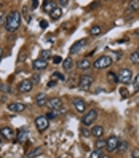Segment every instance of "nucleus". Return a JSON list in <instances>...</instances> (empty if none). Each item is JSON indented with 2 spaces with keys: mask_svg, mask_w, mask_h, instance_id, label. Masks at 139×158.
<instances>
[{
  "mask_svg": "<svg viewBox=\"0 0 139 158\" xmlns=\"http://www.w3.org/2000/svg\"><path fill=\"white\" fill-rule=\"evenodd\" d=\"M94 69H106L109 66H112V57L110 56H101V57H96V61H94Z\"/></svg>",
  "mask_w": 139,
  "mask_h": 158,
  "instance_id": "nucleus-2",
  "label": "nucleus"
},
{
  "mask_svg": "<svg viewBox=\"0 0 139 158\" xmlns=\"http://www.w3.org/2000/svg\"><path fill=\"white\" fill-rule=\"evenodd\" d=\"M0 134H2L5 139H8V141H11V139H15V138H16L15 133H13V129H11V128H8V126H3L2 129H0Z\"/></svg>",
  "mask_w": 139,
  "mask_h": 158,
  "instance_id": "nucleus-14",
  "label": "nucleus"
},
{
  "mask_svg": "<svg viewBox=\"0 0 139 158\" xmlns=\"http://www.w3.org/2000/svg\"><path fill=\"white\" fill-rule=\"evenodd\" d=\"M32 88H34L32 80H23L18 85V91L19 93H29V91H32Z\"/></svg>",
  "mask_w": 139,
  "mask_h": 158,
  "instance_id": "nucleus-10",
  "label": "nucleus"
},
{
  "mask_svg": "<svg viewBox=\"0 0 139 158\" xmlns=\"http://www.w3.org/2000/svg\"><path fill=\"white\" fill-rule=\"evenodd\" d=\"M77 67L82 70H88L91 67V62H90V57H82V59L77 62Z\"/></svg>",
  "mask_w": 139,
  "mask_h": 158,
  "instance_id": "nucleus-15",
  "label": "nucleus"
},
{
  "mask_svg": "<svg viewBox=\"0 0 139 158\" xmlns=\"http://www.w3.org/2000/svg\"><path fill=\"white\" fill-rule=\"evenodd\" d=\"M72 105H74V109L77 110L79 113H85V110H86V104H85V101L80 99V97L72 99Z\"/></svg>",
  "mask_w": 139,
  "mask_h": 158,
  "instance_id": "nucleus-9",
  "label": "nucleus"
},
{
  "mask_svg": "<svg viewBox=\"0 0 139 158\" xmlns=\"http://www.w3.org/2000/svg\"><path fill=\"white\" fill-rule=\"evenodd\" d=\"M101 32H102V29L99 26H93L91 29H90V35H94V37H96V35H99Z\"/></svg>",
  "mask_w": 139,
  "mask_h": 158,
  "instance_id": "nucleus-24",
  "label": "nucleus"
},
{
  "mask_svg": "<svg viewBox=\"0 0 139 158\" xmlns=\"http://www.w3.org/2000/svg\"><path fill=\"white\" fill-rule=\"evenodd\" d=\"M69 2H67V0H61V2H58V5H59V8L62 10V6H66Z\"/></svg>",
  "mask_w": 139,
  "mask_h": 158,
  "instance_id": "nucleus-39",
  "label": "nucleus"
},
{
  "mask_svg": "<svg viewBox=\"0 0 139 158\" xmlns=\"http://www.w3.org/2000/svg\"><path fill=\"white\" fill-rule=\"evenodd\" d=\"M101 158H110V156H109V155H102Z\"/></svg>",
  "mask_w": 139,
  "mask_h": 158,
  "instance_id": "nucleus-44",
  "label": "nucleus"
},
{
  "mask_svg": "<svg viewBox=\"0 0 139 158\" xmlns=\"http://www.w3.org/2000/svg\"><path fill=\"white\" fill-rule=\"evenodd\" d=\"M136 35H139V31H136Z\"/></svg>",
  "mask_w": 139,
  "mask_h": 158,
  "instance_id": "nucleus-45",
  "label": "nucleus"
},
{
  "mask_svg": "<svg viewBox=\"0 0 139 158\" xmlns=\"http://www.w3.org/2000/svg\"><path fill=\"white\" fill-rule=\"evenodd\" d=\"M96 118H98V110H94V109H90V112H86L85 115H83V126H90V125H93Z\"/></svg>",
  "mask_w": 139,
  "mask_h": 158,
  "instance_id": "nucleus-4",
  "label": "nucleus"
},
{
  "mask_svg": "<svg viewBox=\"0 0 139 158\" xmlns=\"http://www.w3.org/2000/svg\"><path fill=\"white\" fill-rule=\"evenodd\" d=\"M94 147H96V150H102V149H106V141H104L102 138L96 139V142H94Z\"/></svg>",
  "mask_w": 139,
  "mask_h": 158,
  "instance_id": "nucleus-23",
  "label": "nucleus"
},
{
  "mask_svg": "<svg viewBox=\"0 0 139 158\" xmlns=\"http://www.w3.org/2000/svg\"><path fill=\"white\" fill-rule=\"evenodd\" d=\"M56 85H58V83H56V80H54V78H50V80H48V83H46L48 88H54Z\"/></svg>",
  "mask_w": 139,
  "mask_h": 158,
  "instance_id": "nucleus-34",
  "label": "nucleus"
},
{
  "mask_svg": "<svg viewBox=\"0 0 139 158\" xmlns=\"http://www.w3.org/2000/svg\"><path fill=\"white\" fill-rule=\"evenodd\" d=\"M8 110L13 112V113H21V112H24L26 110V105L23 102H11L8 105Z\"/></svg>",
  "mask_w": 139,
  "mask_h": 158,
  "instance_id": "nucleus-11",
  "label": "nucleus"
},
{
  "mask_svg": "<svg viewBox=\"0 0 139 158\" xmlns=\"http://www.w3.org/2000/svg\"><path fill=\"white\" fill-rule=\"evenodd\" d=\"M56 2H51V0H45L43 2V10L46 11V13H51L54 8H56Z\"/></svg>",
  "mask_w": 139,
  "mask_h": 158,
  "instance_id": "nucleus-18",
  "label": "nucleus"
},
{
  "mask_svg": "<svg viewBox=\"0 0 139 158\" xmlns=\"http://www.w3.org/2000/svg\"><path fill=\"white\" fill-rule=\"evenodd\" d=\"M91 134L94 136L96 139H99V138H102V134H104V128H102V126H99V125H96V126H93V128H91Z\"/></svg>",
  "mask_w": 139,
  "mask_h": 158,
  "instance_id": "nucleus-17",
  "label": "nucleus"
},
{
  "mask_svg": "<svg viewBox=\"0 0 139 158\" xmlns=\"http://www.w3.org/2000/svg\"><path fill=\"white\" fill-rule=\"evenodd\" d=\"M102 153H101V150H94V152H91V155H90V158H101Z\"/></svg>",
  "mask_w": 139,
  "mask_h": 158,
  "instance_id": "nucleus-33",
  "label": "nucleus"
},
{
  "mask_svg": "<svg viewBox=\"0 0 139 158\" xmlns=\"http://www.w3.org/2000/svg\"><path fill=\"white\" fill-rule=\"evenodd\" d=\"M40 57H42V59H50V57H51V51H48V50H43V51H42L40 53Z\"/></svg>",
  "mask_w": 139,
  "mask_h": 158,
  "instance_id": "nucleus-30",
  "label": "nucleus"
},
{
  "mask_svg": "<svg viewBox=\"0 0 139 158\" xmlns=\"http://www.w3.org/2000/svg\"><path fill=\"white\" fill-rule=\"evenodd\" d=\"M53 62L54 64H62V57L61 56H53Z\"/></svg>",
  "mask_w": 139,
  "mask_h": 158,
  "instance_id": "nucleus-35",
  "label": "nucleus"
},
{
  "mask_svg": "<svg viewBox=\"0 0 139 158\" xmlns=\"http://www.w3.org/2000/svg\"><path fill=\"white\" fill-rule=\"evenodd\" d=\"M86 45V39H82V40H79V42H75L74 45L71 46V50H69V51H71V54H75L77 51H80V50L83 48Z\"/></svg>",
  "mask_w": 139,
  "mask_h": 158,
  "instance_id": "nucleus-13",
  "label": "nucleus"
},
{
  "mask_svg": "<svg viewBox=\"0 0 139 158\" xmlns=\"http://www.w3.org/2000/svg\"><path fill=\"white\" fill-rule=\"evenodd\" d=\"M2 56H3V50L0 48V61H2Z\"/></svg>",
  "mask_w": 139,
  "mask_h": 158,
  "instance_id": "nucleus-43",
  "label": "nucleus"
},
{
  "mask_svg": "<svg viewBox=\"0 0 139 158\" xmlns=\"http://www.w3.org/2000/svg\"><path fill=\"white\" fill-rule=\"evenodd\" d=\"M137 53H139V48H137Z\"/></svg>",
  "mask_w": 139,
  "mask_h": 158,
  "instance_id": "nucleus-46",
  "label": "nucleus"
},
{
  "mask_svg": "<svg viewBox=\"0 0 139 158\" xmlns=\"http://www.w3.org/2000/svg\"><path fill=\"white\" fill-rule=\"evenodd\" d=\"M35 126H37L38 131H45V129H48V126H50V121H48V118L45 115H42V117L35 118Z\"/></svg>",
  "mask_w": 139,
  "mask_h": 158,
  "instance_id": "nucleus-8",
  "label": "nucleus"
},
{
  "mask_svg": "<svg viewBox=\"0 0 139 158\" xmlns=\"http://www.w3.org/2000/svg\"><path fill=\"white\" fill-rule=\"evenodd\" d=\"M126 149H128V142L120 141V144H119V149H117V152H125Z\"/></svg>",
  "mask_w": 139,
  "mask_h": 158,
  "instance_id": "nucleus-28",
  "label": "nucleus"
},
{
  "mask_svg": "<svg viewBox=\"0 0 139 158\" xmlns=\"http://www.w3.org/2000/svg\"><path fill=\"white\" fill-rule=\"evenodd\" d=\"M40 27H42V29H46V27H48V23H46V21H40Z\"/></svg>",
  "mask_w": 139,
  "mask_h": 158,
  "instance_id": "nucleus-40",
  "label": "nucleus"
},
{
  "mask_svg": "<svg viewBox=\"0 0 139 158\" xmlns=\"http://www.w3.org/2000/svg\"><path fill=\"white\" fill-rule=\"evenodd\" d=\"M93 82H94V78L91 75H82L79 80V88L83 91H90V88L93 86Z\"/></svg>",
  "mask_w": 139,
  "mask_h": 158,
  "instance_id": "nucleus-3",
  "label": "nucleus"
},
{
  "mask_svg": "<svg viewBox=\"0 0 139 158\" xmlns=\"http://www.w3.org/2000/svg\"><path fill=\"white\" fill-rule=\"evenodd\" d=\"M119 80H120L123 85L131 83V80H133V72H131L130 69H122V70H120V75H119Z\"/></svg>",
  "mask_w": 139,
  "mask_h": 158,
  "instance_id": "nucleus-7",
  "label": "nucleus"
},
{
  "mask_svg": "<svg viewBox=\"0 0 139 158\" xmlns=\"http://www.w3.org/2000/svg\"><path fill=\"white\" fill-rule=\"evenodd\" d=\"M2 91H5V93H6V91H10V86L6 85V83H3V85H2Z\"/></svg>",
  "mask_w": 139,
  "mask_h": 158,
  "instance_id": "nucleus-41",
  "label": "nucleus"
},
{
  "mask_svg": "<svg viewBox=\"0 0 139 158\" xmlns=\"http://www.w3.org/2000/svg\"><path fill=\"white\" fill-rule=\"evenodd\" d=\"M40 82V75L38 74H34V77H32V83H38Z\"/></svg>",
  "mask_w": 139,
  "mask_h": 158,
  "instance_id": "nucleus-36",
  "label": "nucleus"
},
{
  "mask_svg": "<svg viewBox=\"0 0 139 158\" xmlns=\"http://www.w3.org/2000/svg\"><path fill=\"white\" fill-rule=\"evenodd\" d=\"M40 153H42V149H38V147H37V149L31 150L29 153H26V156H27V158H32V156H37V155H40Z\"/></svg>",
  "mask_w": 139,
  "mask_h": 158,
  "instance_id": "nucleus-26",
  "label": "nucleus"
},
{
  "mask_svg": "<svg viewBox=\"0 0 139 158\" xmlns=\"http://www.w3.org/2000/svg\"><path fill=\"white\" fill-rule=\"evenodd\" d=\"M32 10H35V8H38V2H32V6H31Z\"/></svg>",
  "mask_w": 139,
  "mask_h": 158,
  "instance_id": "nucleus-42",
  "label": "nucleus"
},
{
  "mask_svg": "<svg viewBox=\"0 0 139 158\" xmlns=\"http://www.w3.org/2000/svg\"><path fill=\"white\" fill-rule=\"evenodd\" d=\"M45 117L48 118V121H50V120H53V118H56V117H58V112H53V110H50V112H48V113L45 115Z\"/></svg>",
  "mask_w": 139,
  "mask_h": 158,
  "instance_id": "nucleus-31",
  "label": "nucleus"
},
{
  "mask_svg": "<svg viewBox=\"0 0 139 158\" xmlns=\"http://www.w3.org/2000/svg\"><path fill=\"white\" fill-rule=\"evenodd\" d=\"M27 139H29V133H27L26 129H19L18 134H16V141L21 142V144H24Z\"/></svg>",
  "mask_w": 139,
  "mask_h": 158,
  "instance_id": "nucleus-16",
  "label": "nucleus"
},
{
  "mask_svg": "<svg viewBox=\"0 0 139 158\" xmlns=\"http://www.w3.org/2000/svg\"><path fill=\"white\" fill-rule=\"evenodd\" d=\"M130 59H131V62H133V64H139V53H137V51H134V53H131V56H130Z\"/></svg>",
  "mask_w": 139,
  "mask_h": 158,
  "instance_id": "nucleus-29",
  "label": "nucleus"
},
{
  "mask_svg": "<svg viewBox=\"0 0 139 158\" xmlns=\"http://www.w3.org/2000/svg\"><path fill=\"white\" fill-rule=\"evenodd\" d=\"M32 67H34V70H43V69L48 67V61L38 57V59H35V61L32 62Z\"/></svg>",
  "mask_w": 139,
  "mask_h": 158,
  "instance_id": "nucleus-12",
  "label": "nucleus"
},
{
  "mask_svg": "<svg viewBox=\"0 0 139 158\" xmlns=\"http://www.w3.org/2000/svg\"><path fill=\"white\" fill-rule=\"evenodd\" d=\"M46 105H48V109H50V110L59 112L62 109V101H61V97H51V99H48Z\"/></svg>",
  "mask_w": 139,
  "mask_h": 158,
  "instance_id": "nucleus-6",
  "label": "nucleus"
},
{
  "mask_svg": "<svg viewBox=\"0 0 139 158\" xmlns=\"http://www.w3.org/2000/svg\"><path fill=\"white\" fill-rule=\"evenodd\" d=\"M136 10H139V0H133V2L128 3L126 13H133V11H136Z\"/></svg>",
  "mask_w": 139,
  "mask_h": 158,
  "instance_id": "nucleus-20",
  "label": "nucleus"
},
{
  "mask_svg": "<svg viewBox=\"0 0 139 158\" xmlns=\"http://www.w3.org/2000/svg\"><path fill=\"white\" fill-rule=\"evenodd\" d=\"M0 142H2V139H0Z\"/></svg>",
  "mask_w": 139,
  "mask_h": 158,
  "instance_id": "nucleus-47",
  "label": "nucleus"
},
{
  "mask_svg": "<svg viewBox=\"0 0 139 158\" xmlns=\"http://www.w3.org/2000/svg\"><path fill=\"white\" fill-rule=\"evenodd\" d=\"M35 102H37V105H38V107H43V105H46V102H48L46 94H43V93H40V94H37V97H35Z\"/></svg>",
  "mask_w": 139,
  "mask_h": 158,
  "instance_id": "nucleus-19",
  "label": "nucleus"
},
{
  "mask_svg": "<svg viewBox=\"0 0 139 158\" xmlns=\"http://www.w3.org/2000/svg\"><path fill=\"white\" fill-rule=\"evenodd\" d=\"M119 144H120V139L117 138V136H110V138L106 141V150L107 152H117Z\"/></svg>",
  "mask_w": 139,
  "mask_h": 158,
  "instance_id": "nucleus-5",
  "label": "nucleus"
},
{
  "mask_svg": "<svg viewBox=\"0 0 139 158\" xmlns=\"http://www.w3.org/2000/svg\"><path fill=\"white\" fill-rule=\"evenodd\" d=\"M62 67H64V70H71L74 67V61L72 57H66L64 61H62Z\"/></svg>",
  "mask_w": 139,
  "mask_h": 158,
  "instance_id": "nucleus-21",
  "label": "nucleus"
},
{
  "mask_svg": "<svg viewBox=\"0 0 139 158\" xmlns=\"http://www.w3.org/2000/svg\"><path fill=\"white\" fill-rule=\"evenodd\" d=\"M61 14H62V10L59 8V6H56V8H54V10L50 13V18H51V19H59Z\"/></svg>",
  "mask_w": 139,
  "mask_h": 158,
  "instance_id": "nucleus-22",
  "label": "nucleus"
},
{
  "mask_svg": "<svg viewBox=\"0 0 139 158\" xmlns=\"http://www.w3.org/2000/svg\"><path fill=\"white\" fill-rule=\"evenodd\" d=\"M90 134H91V131H90L86 126H83L82 128V136H83V138H90Z\"/></svg>",
  "mask_w": 139,
  "mask_h": 158,
  "instance_id": "nucleus-32",
  "label": "nucleus"
},
{
  "mask_svg": "<svg viewBox=\"0 0 139 158\" xmlns=\"http://www.w3.org/2000/svg\"><path fill=\"white\" fill-rule=\"evenodd\" d=\"M134 91H139V75L134 78Z\"/></svg>",
  "mask_w": 139,
  "mask_h": 158,
  "instance_id": "nucleus-37",
  "label": "nucleus"
},
{
  "mask_svg": "<svg viewBox=\"0 0 139 158\" xmlns=\"http://www.w3.org/2000/svg\"><path fill=\"white\" fill-rule=\"evenodd\" d=\"M107 78H109V82H112V83H117V82H119V75L114 74V72H109V74H107Z\"/></svg>",
  "mask_w": 139,
  "mask_h": 158,
  "instance_id": "nucleus-27",
  "label": "nucleus"
},
{
  "mask_svg": "<svg viewBox=\"0 0 139 158\" xmlns=\"http://www.w3.org/2000/svg\"><path fill=\"white\" fill-rule=\"evenodd\" d=\"M5 26L10 32L18 31V27L21 26V13L19 11H11L5 19Z\"/></svg>",
  "mask_w": 139,
  "mask_h": 158,
  "instance_id": "nucleus-1",
  "label": "nucleus"
},
{
  "mask_svg": "<svg viewBox=\"0 0 139 158\" xmlns=\"http://www.w3.org/2000/svg\"><path fill=\"white\" fill-rule=\"evenodd\" d=\"M131 156H133V158H139V149H134L133 152H131Z\"/></svg>",
  "mask_w": 139,
  "mask_h": 158,
  "instance_id": "nucleus-38",
  "label": "nucleus"
},
{
  "mask_svg": "<svg viewBox=\"0 0 139 158\" xmlns=\"http://www.w3.org/2000/svg\"><path fill=\"white\" fill-rule=\"evenodd\" d=\"M51 78H54V80H59V82H66V77L62 75L61 72H58V70L53 72V77H51Z\"/></svg>",
  "mask_w": 139,
  "mask_h": 158,
  "instance_id": "nucleus-25",
  "label": "nucleus"
}]
</instances>
